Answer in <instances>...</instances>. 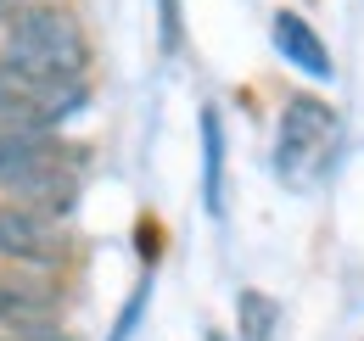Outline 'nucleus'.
Listing matches in <instances>:
<instances>
[{"label": "nucleus", "instance_id": "obj_1", "mask_svg": "<svg viewBox=\"0 0 364 341\" xmlns=\"http://www.w3.org/2000/svg\"><path fill=\"white\" fill-rule=\"evenodd\" d=\"M0 67L23 85H85L90 40L68 6H17L0 28Z\"/></svg>", "mask_w": 364, "mask_h": 341}, {"label": "nucleus", "instance_id": "obj_2", "mask_svg": "<svg viewBox=\"0 0 364 341\" xmlns=\"http://www.w3.org/2000/svg\"><path fill=\"white\" fill-rule=\"evenodd\" d=\"M0 196H11V207L62 218L79 196V157L50 134L0 129Z\"/></svg>", "mask_w": 364, "mask_h": 341}, {"label": "nucleus", "instance_id": "obj_3", "mask_svg": "<svg viewBox=\"0 0 364 341\" xmlns=\"http://www.w3.org/2000/svg\"><path fill=\"white\" fill-rule=\"evenodd\" d=\"M336 140H342V118H336V107H331V101H319V95H291V101L280 107L274 173H280L291 190H309L319 173L331 168Z\"/></svg>", "mask_w": 364, "mask_h": 341}, {"label": "nucleus", "instance_id": "obj_4", "mask_svg": "<svg viewBox=\"0 0 364 341\" xmlns=\"http://www.w3.org/2000/svg\"><path fill=\"white\" fill-rule=\"evenodd\" d=\"M68 229L62 218H46L34 207H0V263L28 269V274H56L68 263Z\"/></svg>", "mask_w": 364, "mask_h": 341}, {"label": "nucleus", "instance_id": "obj_5", "mask_svg": "<svg viewBox=\"0 0 364 341\" xmlns=\"http://www.w3.org/2000/svg\"><path fill=\"white\" fill-rule=\"evenodd\" d=\"M56 313H62V286L50 274H0V330L11 341L56 330Z\"/></svg>", "mask_w": 364, "mask_h": 341}, {"label": "nucleus", "instance_id": "obj_6", "mask_svg": "<svg viewBox=\"0 0 364 341\" xmlns=\"http://www.w3.org/2000/svg\"><path fill=\"white\" fill-rule=\"evenodd\" d=\"M274 50H280L297 73L319 79V85H331V79H336V62H331L325 40H319V34L303 23V17H297V11H274Z\"/></svg>", "mask_w": 364, "mask_h": 341}, {"label": "nucleus", "instance_id": "obj_7", "mask_svg": "<svg viewBox=\"0 0 364 341\" xmlns=\"http://www.w3.org/2000/svg\"><path fill=\"white\" fill-rule=\"evenodd\" d=\"M202 202L213 218H225V124H219V107H202Z\"/></svg>", "mask_w": 364, "mask_h": 341}, {"label": "nucleus", "instance_id": "obj_8", "mask_svg": "<svg viewBox=\"0 0 364 341\" xmlns=\"http://www.w3.org/2000/svg\"><path fill=\"white\" fill-rule=\"evenodd\" d=\"M235 319H241V341H280V302L269 291H241L235 297Z\"/></svg>", "mask_w": 364, "mask_h": 341}, {"label": "nucleus", "instance_id": "obj_9", "mask_svg": "<svg viewBox=\"0 0 364 341\" xmlns=\"http://www.w3.org/2000/svg\"><path fill=\"white\" fill-rule=\"evenodd\" d=\"M146 297H151V280H140V291L129 297V308H124V319H118V330H112V341H129L140 325V308H146Z\"/></svg>", "mask_w": 364, "mask_h": 341}, {"label": "nucleus", "instance_id": "obj_10", "mask_svg": "<svg viewBox=\"0 0 364 341\" xmlns=\"http://www.w3.org/2000/svg\"><path fill=\"white\" fill-rule=\"evenodd\" d=\"M163 50H168V56L180 50V6H174V0H163Z\"/></svg>", "mask_w": 364, "mask_h": 341}, {"label": "nucleus", "instance_id": "obj_11", "mask_svg": "<svg viewBox=\"0 0 364 341\" xmlns=\"http://www.w3.org/2000/svg\"><path fill=\"white\" fill-rule=\"evenodd\" d=\"M17 341H73V336H62V330H40V336H17Z\"/></svg>", "mask_w": 364, "mask_h": 341}, {"label": "nucleus", "instance_id": "obj_12", "mask_svg": "<svg viewBox=\"0 0 364 341\" xmlns=\"http://www.w3.org/2000/svg\"><path fill=\"white\" fill-rule=\"evenodd\" d=\"M208 341H230V336H225V330H208Z\"/></svg>", "mask_w": 364, "mask_h": 341}, {"label": "nucleus", "instance_id": "obj_13", "mask_svg": "<svg viewBox=\"0 0 364 341\" xmlns=\"http://www.w3.org/2000/svg\"><path fill=\"white\" fill-rule=\"evenodd\" d=\"M0 6H17V0H0ZM23 6H34V0H23Z\"/></svg>", "mask_w": 364, "mask_h": 341}]
</instances>
